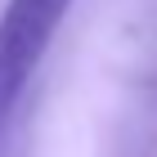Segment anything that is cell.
<instances>
[{"label": "cell", "instance_id": "cell-1", "mask_svg": "<svg viewBox=\"0 0 157 157\" xmlns=\"http://www.w3.org/2000/svg\"><path fill=\"white\" fill-rule=\"evenodd\" d=\"M67 9L72 0H9L5 5L0 13V130L18 108V94L32 81L36 63L45 59Z\"/></svg>", "mask_w": 157, "mask_h": 157}]
</instances>
